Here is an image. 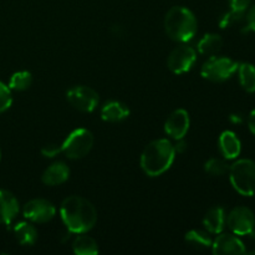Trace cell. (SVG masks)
<instances>
[{
    "mask_svg": "<svg viewBox=\"0 0 255 255\" xmlns=\"http://www.w3.org/2000/svg\"><path fill=\"white\" fill-rule=\"evenodd\" d=\"M228 228L236 236H252L255 231V216L251 208L238 206L231 211L226 221Z\"/></svg>",
    "mask_w": 255,
    "mask_h": 255,
    "instance_id": "52a82bcc",
    "label": "cell"
},
{
    "mask_svg": "<svg viewBox=\"0 0 255 255\" xmlns=\"http://www.w3.org/2000/svg\"><path fill=\"white\" fill-rule=\"evenodd\" d=\"M176 157L174 146L167 138L152 141L141 154V168L147 176L158 177L168 171Z\"/></svg>",
    "mask_w": 255,
    "mask_h": 255,
    "instance_id": "7a4b0ae2",
    "label": "cell"
},
{
    "mask_svg": "<svg viewBox=\"0 0 255 255\" xmlns=\"http://www.w3.org/2000/svg\"><path fill=\"white\" fill-rule=\"evenodd\" d=\"M223 46V39L218 34H206L201 40H199L197 49L198 52L207 56H214L221 51Z\"/></svg>",
    "mask_w": 255,
    "mask_h": 255,
    "instance_id": "ac0fdd59",
    "label": "cell"
},
{
    "mask_svg": "<svg viewBox=\"0 0 255 255\" xmlns=\"http://www.w3.org/2000/svg\"><path fill=\"white\" fill-rule=\"evenodd\" d=\"M229 181L239 194L255 196V162L252 159H238L229 167Z\"/></svg>",
    "mask_w": 255,
    "mask_h": 255,
    "instance_id": "277c9868",
    "label": "cell"
},
{
    "mask_svg": "<svg viewBox=\"0 0 255 255\" xmlns=\"http://www.w3.org/2000/svg\"><path fill=\"white\" fill-rule=\"evenodd\" d=\"M22 213L27 221L34 223H47L55 217L56 208L47 199L35 198L25 204Z\"/></svg>",
    "mask_w": 255,
    "mask_h": 255,
    "instance_id": "30bf717a",
    "label": "cell"
},
{
    "mask_svg": "<svg viewBox=\"0 0 255 255\" xmlns=\"http://www.w3.org/2000/svg\"><path fill=\"white\" fill-rule=\"evenodd\" d=\"M70 177V168L64 162H54L47 167L41 176L42 183L46 186H59L65 183Z\"/></svg>",
    "mask_w": 255,
    "mask_h": 255,
    "instance_id": "9a60e30c",
    "label": "cell"
},
{
    "mask_svg": "<svg viewBox=\"0 0 255 255\" xmlns=\"http://www.w3.org/2000/svg\"><path fill=\"white\" fill-rule=\"evenodd\" d=\"M226 212L222 207L216 206L208 209L203 218V226L207 229L208 233L212 234H219L223 232L224 227H226Z\"/></svg>",
    "mask_w": 255,
    "mask_h": 255,
    "instance_id": "2e32d148",
    "label": "cell"
},
{
    "mask_svg": "<svg viewBox=\"0 0 255 255\" xmlns=\"http://www.w3.org/2000/svg\"><path fill=\"white\" fill-rule=\"evenodd\" d=\"M60 217L69 229L75 234L87 233L97 222V211L94 204L81 196H70L60 206Z\"/></svg>",
    "mask_w": 255,
    "mask_h": 255,
    "instance_id": "6da1fadb",
    "label": "cell"
},
{
    "mask_svg": "<svg viewBox=\"0 0 255 255\" xmlns=\"http://www.w3.org/2000/svg\"><path fill=\"white\" fill-rule=\"evenodd\" d=\"M219 149L226 159H236L242 152V142L233 131H224L219 136Z\"/></svg>",
    "mask_w": 255,
    "mask_h": 255,
    "instance_id": "5bb4252c",
    "label": "cell"
},
{
    "mask_svg": "<svg viewBox=\"0 0 255 255\" xmlns=\"http://www.w3.org/2000/svg\"><path fill=\"white\" fill-rule=\"evenodd\" d=\"M66 99L69 104L74 109H76L80 112H90L95 111L99 105V94L94 89L89 86H74L66 92Z\"/></svg>",
    "mask_w": 255,
    "mask_h": 255,
    "instance_id": "ba28073f",
    "label": "cell"
},
{
    "mask_svg": "<svg viewBox=\"0 0 255 255\" xmlns=\"http://www.w3.org/2000/svg\"><path fill=\"white\" fill-rule=\"evenodd\" d=\"M204 171L213 177L224 176L229 172V166L221 158H211L204 164Z\"/></svg>",
    "mask_w": 255,
    "mask_h": 255,
    "instance_id": "cb8c5ba5",
    "label": "cell"
},
{
    "mask_svg": "<svg viewBox=\"0 0 255 255\" xmlns=\"http://www.w3.org/2000/svg\"><path fill=\"white\" fill-rule=\"evenodd\" d=\"M14 234L16 241L21 246H34L37 241V231L31 223L20 222L14 227Z\"/></svg>",
    "mask_w": 255,
    "mask_h": 255,
    "instance_id": "ffe728a7",
    "label": "cell"
},
{
    "mask_svg": "<svg viewBox=\"0 0 255 255\" xmlns=\"http://www.w3.org/2000/svg\"><path fill=\"white\" fill-rule=\"evenodd\" d=\"M231 10L239 14H246L247 10L251 6L252 0H228Z\"/></svg>",
    "mask_w": 255,
    "mask_h": 255,
    "instance_id": "4316f807",
    "label": "cell"
},
{
    "mask_svg": "<svg viewBox=\"0 0 255 255\" xmlns=\"http://www.w3.org/2000/svg\"><path fill=\"white\" fill-rule=\"evenodd\" d=\"M248 127L249 129H251L252 133L255 136V110L249 114V117H248Z\"/></svg>",
    "mask_w": 255,
    "mask_h": 255,
    "instance_id": "f546056e",
    "label": "cell"
},
{
    "mask_svg": "<svg viewBox=\"0 0 255 255\" xmlns=\"http://www.w3.org/2000/svg\"><path fill=\"white\" fill-rule=\"evenodd\" d=\"M72 251L77 255H96L99 254V244L86 233L77 234L72 243Z\"/></svg>",
    "mask_w": 255,
    "mask_h": 255,
    "instance_id": "d6986e66",
    "label": "cell"
},
{
    "mask_svg": "<svg viewBox=\"0 0 255 255\" xmlns=\"http://www.w3.org/2000/svg\"><path fill=\"white\" fill-rule=\"evenodd\" d=\"M186 148H187V143H186V142L182 141V139H179V143L177 144L176 147H174V149H176L177 153H178V152H179V153H182V152L186 151Z\"/></svg>",
    "mask_w": 255,
    "mask_h": 255,
    "instance_id": "4dcf8cb0",
    "label": "cell"
},
{
    "mask_svg": "<svg viewBox=\"0 0 255 255\" xmlns=\"http://www.w3.org/2000/svg\"><path fill=\"white\" fill-rule=\"evenodd\" d=\"M164 30L172 40L184 44L197 34V19L188 7L173 6L164 16Z\"/></svg>",
    "mask_w": 255,
    "mask_h": 255,
    "instance_id": "3957f363",
    "label": "cell"
},
{
    "mask_svg": "<svg viewBox=\"0 0 255 255\" xmlns=\"http://www.w3.org/2000/svg\"><path fill=\"white\" fill-rule=\"evenodd\" d=\"M244 16H246V14H239V12H234L232 11V10H229L227 14H224L223 16H222L221 21H219V25H221V27H223L224 29V27L231 26V25L236 24V22L242 21Z\"/></svg>",
    "mask_w": 255,
    "mask_h": 255,
    "instance_id": "484cf974",
    "label": "cell"
},
{
    "mask_svg": "<svg viewBox=\"0 0 255 255\" xmlns=\"http://www.w3.org/2000/svg\"><path fill=\"white\" fill-rule=\"evenodd\" d=\"M239 64L233 59L221 56H209L202 65L201 75L212 82H224L231 79L238 70Z\"/></svg>",
    "mask_w": 255,
    "mask_h": 255,
    "instance_id": "5b68a950",
    "label": "cell"
},
{
    "mask_svg": "<svg viewBox=\"0 0 255 255\" xmlns=\"http://www.w3.org/2000/svg\"><path fill=\"white\" fill-rule=\"evenodd\" d=\"M189 125H191V120H189L188 112L183 109H178L168 116L164 124V131L172 138L179 141V139H183V137L187 134Z\"/></svg>",
    "mask_w": 255,
    "mask_h": 255,
    "instance_id": "8fae6325",
    "label": "cell"
},
{
    "mask_svg": "<svg viewBox=\"0 0 255 255\" xmlns=\"http://www.w3.org/2000/svg\"><path fill=\"white\" fill-rule=\"evenodd\" d=\"M32 84V75L29 71H17L11 75L9 80L10 90L14 91H25L29 89Z\"/></svg>",
    "mask_w": 255,
    "mask_h": 255,
    "instance_id": "603a6c76",
    "label": "cell"
},
{
    "mask_svg": "<svg viewBox=\"0 0 255 255\" xmlns=\"http://www.w3.org/2000/svg\"><path fill=\"white\" fill-rule=\"evenodd\" d=\"M94 146V134L87 128H76L61 144L62 153L70 159H81L90 153Z\"/></svg>",
    "mask_w": 255,
    "mask_h": 255,
    "instance_id": "8992f818",
    "label": "cell"
},
{
    "mask_svg": "<svg viewBox=\"0 0 255 255\" xmlns=\"http://www.w3.org/2000/svg\"><path fill=\"white\" fill-rule=\"evenodd\" d=\"M12 104V95L11 90L7 85L0 81V114L5 112L10 109Z\"/></svg>",
    "mask_w": 255,
    "mask_h": 255,
    "instance_id": "d4e9b609",
    "label": "cell"
},
{
    "mask_svg": "<svg viewBox=\"0 0 255 255\" xmlns=\"http://www.w3.org/2000/svg\"><path fill=\"white\" fill-rule=\"evenodd\" d=\"M129 116V109L120 101H110L101 110V119L106 122H121Z\"/></svg>",
    "mask_w": 255,
    "mask_h": 255,
    "instance_id": "e0dca14e",
    "label": "cell"
},
{
    "mask_svg": "<svg viewBox=\"0 0 255 255\" xmlns=\"http://www.w3.org/2000/svg\"><path fill=\"white\" fill-rule=\"evenodd\" d=\"M186 242L188 246L196 249L211 248L212 243H213L209 234L204 231H199V229H192V231H189L186 234Z\"/></svg>",
    "mask_w": 255,
    "mask_h": 255,
    "instance_id": "7402d4cb",
    "label": "cell"
},
{
    "mask_svg": "<svg viewBox=\"0 0 255 255\" xmlns=\"http://www.w3.org/2000/svg\"><path fill=\"white\" fill-rule=\"evenodd\" d=\"M0 159H1V152H0Z\"/></svg>",
    "mask_w": 255,
    "mask_h": 255,
    "instance_id": "1f68e13d",
    "label": "cell"
},
{
    "mask_svg": "<svg viewBox=\"0 0 255 255\" xmlns=\"http://www.w3.org/2000/svg\"><path fill=\"white\" fill-rule=\"evenodd\" d=\"M62 152L61 144H46L41 148V154L46 158H54V157L59 156L60 153Z\"/></svg>",
    "mask_w": 255,
    "mask_h": 255,
    "instance_id": "83f0119b",
    "label": "cell"
},
{
    "mask_svg": "<svg viewBox=\"0 0 255 255\" xmlns=\"http://www.w3.org/2000/svg\"><path fill=\"white\" fill-rule=\"evenodd\" d=\"M246 19H247V27H248V30L255 32V4L248 10V12H247L246 15Z\"/></svg>",
    "mask_w": 255,
    "mask_h": 255,
    "instance_id": "f1b7e54d",
    "label": "cell"
},
{
    "mask_svg": "<svg viewBox=\"0 0 255 255\" xmlns=\"http://www.w3.org/2000/svg\"><path fill=\"white\" fill-rule=\"evenodd\" d=\"M212 251L217 255H239L246 254L247 249L243 242L237 236L221 234L212 243Z\"/></svg>",
    "mask_w": 255,
    "mask_h": 255,
    "instance_id": "7c38bea8",
    "label": "cell"
},
{
    "mask_svg": "<svg viewBox=\"0 0 255 255\" xmlns=\"http://www.w3.org/2000/svg\"><path fill=\"white\" fill-rule=\"evenodd\" d=\"M238 75L241 86L244 91L253 94L255 92V66L249 62H243L238 66Z\"/></svg>",
    "mask_w": 255,
    "mask_h": 255,
    "instance_id": "44dd1931",
    "label": "cell"
},
{
    "mask_svg": "<svg viewBox=\"0 0 255 255\" xmlns=\"http://www.w3.org/2000/svg\"><path fill=\"white\" fill-rule=\"evenodd\" d=\"M197 60V52L192 46L182 44L174 47L167 60V66L173 74L182 75L188 72L193 67Z\"/></svg>",
    "mask_w": 255,
    "mask_h": 255,
    "instance_id": "9c48e42d",
    "label": "cell"
},
{
    "mask_svg": "<svg viewBox=\"0 0 255 255\" xmlns=\"http://www.w3.org/2000/svg\"><path fill=\"white\" fill-rule=\"evenodd\" d=\"M19 213V201L11 192L0 189V224L9 226Z\"/></svg>",
    "mask_w": 255,
    "mask_h": 255,
    "instance_id": "4fadbf2b",
    "label": "cell"
}]
</instances>
